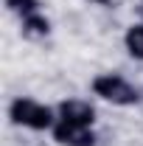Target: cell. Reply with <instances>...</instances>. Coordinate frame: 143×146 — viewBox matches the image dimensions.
Returning a JSON list of instances; mask_svg holds the SVG:
<instances>
[{
	"mask_svg": "<svg viewBox=\"0 0 143 146\" xmlns=\"http://www.w3.org/2000/svg\"><path fill=\"white\" fill-rule=\"evenodd\" d=\"M20 25H23V36H28V39H45V36L51 34V20L45 17L42 11L23 17Z\"/></svg>",
	"mask_w": 143,
	"mask_h": 146,
	"instance_id": "5",
	"label": "cell"
},
{
	"mask_svg": "<svg viewBox=\"0 0 143 146\" xmlns=\"http://www.w3.org/2000/svg\"><path fill=\"white\" fill-rule=\"evenodd\" d=\"M56 115H59V121H68V124H81V127H93L95 124V107L90 101H84V98L59 101L56 104Z\"/></svg>",
	"mask_w": 143,
	"mask_h": 146,
	"instance_id": "4",
	"label": "cell"
},
{
	"mask_svg": "<svg viewBox=\"0 0 143 146\" xmlns=\"http://www.w3.org/2000/svg\"><path fill=\"white\" fill-rule=\"evenodd\" d=\"M90 87H93V93L98 98H104V101L115 104V107H135V104H140V90L129 79H124L121 73H98Z\"/></svg>",
	"mask_w": 143,
	"mask_h": 146,
	"instance_id": "2",
	"label": "cell"
},
{
	"mask_svg": "<svg viewBox=\"0 0 143 146\" xmlns=\"http://www.w3.org/2000/svg\"><path fill=\"white\" fill-rule=\"evenodd\" d=\"M54 141L59 146H95V132L93 127H81V124H68V121H56L51 129Z\"/></svg>",
	"mask_w": 143,
	"mask_h": 146,
	"instance_id": "3",
	"label": "cell"
},
{
	"mask_svg": "<svg viewBox=\"0 0 143 146\" xmlns=\"http://www.w3.org/2000/svg\"><path fill=\"white\" fill-rule=\"evenodd\" d=\"M6 9L23 20V17H28V14L42 11V3H39V0H6Z\"/></svg>",
	"mask_w": 143,
	"mask_h": 146,
	"instance_id": "7",
	"label": "cell"
},
{
	"mask_svg": "<svg viewBox=\"0 0 143 146\" xmlns=\"http://www.w3.org/2000/svg\"><path fill=\"white\" fill-rule=\"evenodd\" d=\"M9 118L14 127H25L34 129V132H45V129H54L59 115H56L54 107L36 101L31 96H17L11 104H9Z\"/></svg>",
	"mask_w": 143,
	"mask_h": 146,
	"instance_id": "1",
	"label": "cell"
},
{
	"mask_svg": "<svg viewBox=\"0 0 143 146\" xmlns=\"http://www.w3.org/2000/svg\"><path fill=\"white\" fill-rule=\"evenodd\" d=\"M124 48L132 59H140L143 62V23H135L129 25L124 34Z\"/></svg>",
	"mask_w": 143,
	"mask_h": 146,
	"instance_id": "6",
	"label": "cell"
},
{
	"mask_svg": "<svg viewBox=\"0 0 143 146\" xmlns=\"http://www.w3.org/2000/svg\"><path fill=\"white\" fill-rule=\"evenodd\" d=\"M90 3H98V6H107L109 0H90Z\"/></svg>",
	"mask_w": 143,
	"mask_h": 146,
	"instance_id": "8",
	"label": "cell"
},
{
	"mask_svg": "<svg viewBox=\"0 0 143 146\" xmlns=\"http://www.w3.org/2000/svg\"><path fill=\"white\" fill-rule=\"evenodd\" d=\"M138 11H140V20H143V0H140V6H138Z\"/></svg>",
	"mask_w": 143,
	"mask_h": 146,
	"instance_id": "9",
	"label": "cell"
}]
</instances>
